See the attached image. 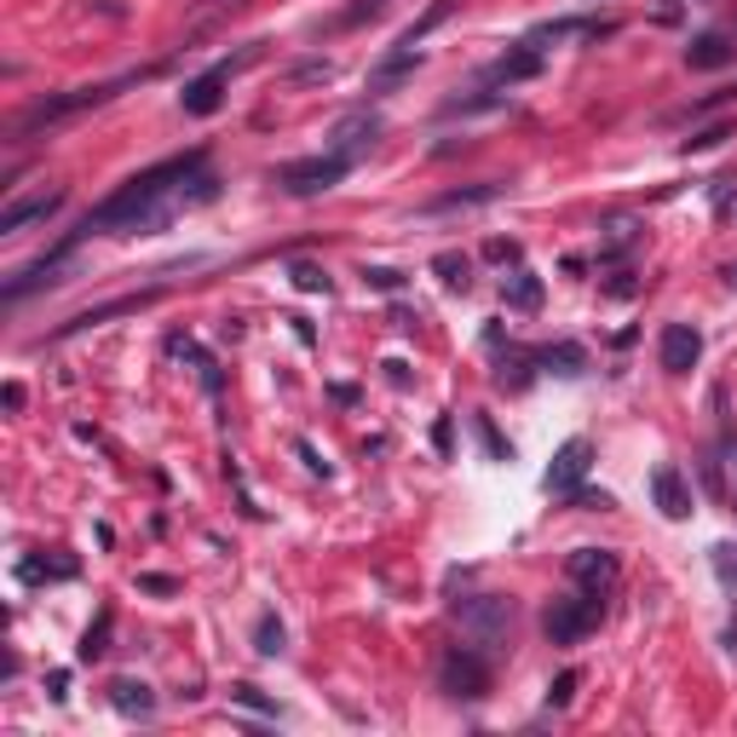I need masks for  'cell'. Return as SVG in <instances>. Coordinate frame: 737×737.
Wrapping results in <instances>:
<instances>
[{"label": "cell", "instance_id": "4dcf8cb0", "mask_svg": "<svg viewBox=\"0 0 737 737\" xmlns=\"http://www.w3.org/2000/svg\"><path fill=\"white\" fill-rule=\"evenodd\" d=\"M387 7H392V0H351V7L335 18V30H358V23H375Z\"/></svg>", "mask_w": 737, "mask_h": 737}, {"label": "cell", "instance_id": "83f0119b", "mask_svg": "<svg viewBox=\"0 0 737 737\" xmlns=\"http://www.w3.org/2000/svg\"><path fill=\"white\" fill-rule=\"evenodd\" d=\"M449 12H455V0H432V7H426V18H415V23H410V30H403L398 41H403V46H421V41H426L432 30H438V23H444Z\"/></svg>", "mask_w": 737, "mask_h": 737}, {"label": "cell", "instance_id": "f35d334b", "mask_svg": "<svg viewBox=\"0 0 737 737\" xmlns=\"http://www.w3.org/2000/svg\"><path fill=\"white\" fill-rule=\"evenodd\" d=\"M364 277H369V289H387V294H392V289H403V277H398V271H387V265H375V271H364Z\"/></svg>", "mask_w": 737, "mask_h": 737}, {"label": "cell", "instance_id": "44dd1931", "mask_svg": "<svg viewBox=\"0 0 737 737\" xmlns=\"http://www.w3.org/2000/svg\"><path fill=\"white\" fill-rule=\"evenodd\" d=\"M501 306H507V312H537V306H542V277L519 265V271L501 283Z\"/></svg>", "mask_w": 737, "mask_h": 737}, {"label": "cell", "instance_id": "cb8c5ba5", "mask_svg": "<svg viewBox=\"0 0 737 737\" xmlns=\"http://www.w3.org/2000/svg\"><path fill=\"white\" fill-rule=\"evenodd\" d=\"M513 98L507 93H467V98H449V105L438 110L444 121H455V116H485V110H507Z\"/></svg>", "mask_w": 737, "mask_h": 737}, {"label": "cell", "instance_id": "6da1fadb", "mask_svg": "<svg viewBox=\"0 0 737 737\" xmlns=\"http://www.w3.org/2000/svg\"><path fill=\"white\" fill-rule=\"evenodd\" d=\"M214 196H219V173L208 162V150H185V156H167L156 167L133 173L127 185H116L75 231H82V242H93V237H150V231H167L173 219L208 208Z\"/></svg>", "mask_w": 737, "mask_h": 737}, {"label": "cell", "instance_id": "ba28073f", "mask_svg": "<svg viewBox=\"0 0 737 737\" xmlns=\"http://www.w3.org/2000/svg\"><path fill=\"white\" fill-rule=\"evenodd\" d=\"M346 173H351V162H340L335 150H323V156H306V162H283L271 180L283 185L289 196H323V191H335Z\"/></svg>", "mask_w": 737, "mask_h": 737}, {"label": "cell", "instance_id": "9c48e42d", "mask_svg": "<svg viewBox=\"0 0 737 737\" xmlns=\"http://www.w3.org/2000/svg\"><path fill=\"white\" fill-rule=\"evenodd\" d=\"M565 576L576 582L582 594H611L617 588V576H622V559L611 553V548H576L571 559H565Z\"/></svg>", "mask_w": 737, "mask_h": 737}, {"label": "cell", "instance_id": "5b68a950", "mask_svg": "<svg viewBox=\"0 0 737 737\" xmlns=\"http://www.w3.org/2000/svg\"><path fill=\"white\" fill-rule=\"evenodd\" d=\"M599 622H605V599L599 594H565V599H553L542 611V633L553 646H582Z\"/></svg>", "mask_w": 737, "mask_h": 737}, {"label": "cell", "instance_id": "74e56055", "mask_svg": "<svg viewBox=\"0 0 737 737\" xmlns=\"http://www.w3.org/2000/svg\"><path fill=\"white\" fill-rule=\"evenodd\" d=\"M485 260H496V265L513 260V265H519V242H501V237H496V242H485Z\"/></svg>", "mask_w": 737, "mask_h": 737}, {"label": "cell", "instance_id": "f546056e", "mask_svg": "<svg viewBox=\"0 0 737 737\" xmlns=\"http://www.w3.org/2000/svg\"><path fill=\"white\" fill-rule=\"evenodd\" d=\"M708 565H715L720 588H726V594H737V548H731V542H715V548H708Z\"/></svg>", "mask_w": 737, "mask_h": 737}, {"label": "cell", "instance_id": "ffe728a7", "mask_svg": "<svg viewBox=\"0 0 737 737\" xmlns=\"http://www.w3.org/2000/svg\"><path fill=\"white\" fill-rule=\"evenodd\" d=\"M685 64L692 69H726V64H737V41L731 35H697L685 46Z\"/></svg>", "mask_w": 737, "mask_h": 737}, {"label": "cell", "instance_id": "277c9868", "mask_svg": "<svg viewBox=\"0 0 737 737\" xmlns=\"http://www.w3.org/2000/svg\"><path fill=\"white\" fill-rule=\"evenodd\" d=\"M490 657L485 646H449L444 651V663H438V692L455 697V703H478V697H490Z\"/></svg>", "mask_w": 737, "mask_h": 737}, {"label": "cell", "instance_id": "52a82bcc", "mask_svg": "<svg viewBox=\"0 0 737 737\" xmlns=\"http://www.w3.org/2000/svg\"><path fill=\"white\" fill-rule=\"evenodd\" d=\"M260 58V46H242L237 58H219L214 69H202L196 82H185V93H180V105H185V116H214L219 105H225V87L237 82V75Z\"/></svg>", "mask_w": 737, "mask_h": 737}, {"label": "cell", "instance_id": "e0dca14e", "mask_svg": "<svg viewBox=\"0 0 737 737\" xmlns=\"http://www.w3.org/2000/svg\"><path fill=\"white\" fill-rule=\"evenodd\" d=\"M617 23H605V18H553V23H537V30H530V41L537 46H553V41H599V35H611Z\"/></svg>", "mask_w": 737, "mask_h": 737}, {"label": "cell", "instance_id": "60d3db41", "mask_svg": "<svg viewBox=\"0 0 737 737\" xmlns=\"http://www.w3.org/2000/svg\"><path fill=\"white\" fill-rule=\"evenodd\" d=\"M46 697H53V703H64V697H69V674H64V669H58L53 680H46Z\"/></svg>", "mask_w": 737, "mask_h": 737}, {"label": "cell", "instance_id": "2e32d148", "mask_svg": "<svg viewBox=\"0 0 737 737\" xmlns=\"http://www.w3.org/2000/svg\"><path fill=\"white\" fill-rule=\"evenodd\" d=\"M651 501H657V513H663V519H685V513H692V485H685V473L680 467H657L651 473Z\"/></svg>", "mask_w": 737, "mask_h": 737}, {"label": "cell", "instance_id": "d590c367", "mask_svg": "<svg viewBox=\"0 0 737 737\" xmlns=\"http://www.w3.org/2000/svg\"><path fill=\"white\" fill-rule=\"evenodd\" d=\"M231 703H242V708H260V715H277V708L260 697V685H231Z\"/></svg>", "mask_w": 737, "mask_h": 737}, {"label": "cell", "instance_id": "d6986e66", "mask_svg": "<svg viewBox=\"0 0 737 737\" xmlns=\"http://www.w3.org/2000/svg\"><path fill=\"white\" fill-rule=\"evenodd\" d=\"M110 703H116V715H127V720H150V715H156V692H150L144 680H116Z\"/></svg>", "mask_w": 737, "mask_h": 737}, {"label": "cell", "instance_id": "7bdbcfd3", "mask_svg": "<svg viewBox=\"0 0 737 737\" xmlns=\"http://www.w3.org/2000/svg\"><path fill=\"white\" fill-rule=\"evenodd\" d=\"M300 462H306L312 473H328V462H317V449H312V444H300Z\"/></svg>", "mask_w": 737, "mask_h": 737}, {"label": "cell", "instance_id": "7402d4cb", "mask_svg": "<svg viewBox=\"0 0 737 737\" xmlns=\"http://www.w3.org/2000/svg\"><path fill=\"white\" fill-rule=\"evenodd\" d=\"M501 185H473V191H444L426 202V214H455V208H485V202H496Z\"/></svg>", "mask_w": 737, "mask_h": 737}, {"label": "cell", "instance_id": "8992f818", "mask_svg": "<svg viewBox=\"0 0 737 737\" xmlns=\"http://www.w3.org/2000/svg\"><path fill=\"white\" fill-rule=\"evenodd\" d=\"M75 253H82V231H69L53 253H41L35 265H23V271H12L7 277V289H0V300L7 306H18V300H30L35 289H53V283H64V271L75 265Z\"/></svg>", "mask_w": 737, "mask_h": 737}, {"label": "cell", "instance_id": "9a60e30c", "mask_svg": "<svg viewBox=\"0 0 737 737\" xmlns=\"http://www.w3.org/2000/svg\"><path fill=\"white\" fill-rule=\"evenodd\" d=\"M657 358H663L669 375H692L703 358V335L692 323H663V340H657Z\"/></svg>", "mask_w": 737, "mask_h": 737}, {"label": "cell", "instance_id": "ab89813d", "mask_svg": "<svg viewBox=\"0 0 737 737\" xmlns=\"http://www.w3.org/2000/svg\"><path fill=\"white\" fill-rule=\"evenodd\" d=\"M139 588H150V594H180V582H173V576H139Z\"/></svg>", "mask_w": 737, "mask_h": 737}, {"label": "cell", "instance_id": "1f68e13d", "mask_svg": "<svg viewBox=\"0 0 737 737\" xmlns=\"http://www.w3.org/2000/svg\"><path fill=\"white\" fill-rule=\"evenodd\" d=\"M731 133H737V121H715V127H697V133L685 139L680 150H685V156H692V150H715V144H726Z\"/></svg>", "mask_w": 737, "mask_h": 737}, {"label": "cell", "instance_id": "b9f144b4", "mask_svg": "<svg viewBox=\"0 0 737 737\" xmlns=\"http://www.w3.org/2000/svg\"><path fill=\"white\" fill-rule=\"evenodd\" d=\"M0 398H7V410H12V415L23 410V387H18V380H7V392H0Z\"/></svg>", "mask_w": 737, "mask_h": 737}, {"label": "cell", "instance_id": "8d00e7d4", "mask_svg": "<svg viewBox=\"0 0 737 737\" xmlns=\"http://www.w3.org/2000/svg\"><path fill=\"white\" fill-rule=\"evenodd\" d=\"M576 697V674H559L553 685H548V708H565Z\"/></svg>", "mask_w": 737, "mask_h": 737}, {"label": "cell", "instance_id": "603a6c76", "mask_svg": "<svg viewBox=\"0 0 737 737\" xmlns=\"http://www.w3.org/2000/svg\"><path fill=\"white\" fill-rule=\"evenodd\" d=\"M537 364L548 369V375H582V369H588V351H582V346H542L537 351Z\"/></svg>", "mask_w": 737, "mask_h": 737}, {"label": "cell", "instance_id": "836d02e7", "mask_svg": "<svg viewBox=\"0 0 737 737\" xmlns=\"http://www.w3.org/2000/svg\"><path fill=\"white\" fill-rule=\"evenodd\" d=\"M167 351H173V358H191L196 346L173 335V340H167ZM196 369H202V387H208V392H219V369H214V358H196Z\"/></svg>", "mask_w": 737, "mask_h": 737}, {"label": "cell", "instance_id": "484cf974", "mask_svg": "<svg viewBox=\"0 0 737 737\" xmlns=\"http://www.w3.org/2000/svg\"><path fill=\"white\" fill-rule=\"evenodd\" d=\"M18 576L23 582H69L75 576V559H23Z\"/></svg>", "mask_w": 737, "mask_h": 737}, {"label": "cell", "instance_id": "8fae6325", "mask_svg": "<svg viewBox=\"0 0 737 737\" xmlns=\"http://www.w3.org/2000/svg\"><path fill=\"white\" fill-rule=\"evenodd\" d=\"M542 64H548V46H537V41H513V46H507V53L485 69V82L490 87H507V93H513L519 82H537V75H542Z\"/></svg>", "mask_w": 737, "mask_h": 737}, {"label": "cell", "instance_id": "7a4b0ae2", "mask_svg": "<svg viewBox=\"0 0 737 737\" xmlns=\"http://www.w3.org/2000/svg\"><path fill=\"white\" fill-rule=\"evenodd\" d=\"M116 87H127V82H105V87H69V93H46V98H35L30 110H23L12 127H7V144H30L35 133H46V127H58V121H69V116H82V110H93V105H110L116 98Z\"/></svg>", "mask_w": 737, "mask_h": 737}, {"label": "cell", "instance_id": "ac0fdd59", "mask_svg": "<svg viewBox=\"0 0 737 737\" xmlns=\"http://www.w3.org/2000/svg\"><path fill=\"white\" fill-rule=\"evenodd\" d=\"M150 300H156V289L150 294H127V300H110V306H93V312H82V317H69L64 328H58V340H69V335H87V328H98V323H110V317H133V312H144Z\"/></svg>", "mask_w": 737, "mask_h": 737}, {"label": "cell", "instance_id": "4316f807", "mask_svg": "<svg viewBox=\"0 0 737 737\" xmlns=\"http://www.w3.org/2000/svg\"><path fill=\"white\" fill-rule=\"evenodd\" d=\"M283 646H289L283 622H277V611H265L260 622H253V651H260V657H283Z\"/></svg>", "mask_w": 737, "mask_h": 737}, {"label": "cell", "instance_id": "d6a6232c", "mask_svg": "<svg viewBox=\"0 0 737 737\" xmlns=\"http://www.w3.org/2000/svg\"><path fill=\"white\" fill-rule=\"evenodd\" d=\"M633 242H640L633 219H611V225H605V253H611V260H617V253H628Z\"/></svg>", "mask_w": 737, "mask_h": 737}, {"label": "cell", "instance_id": "5bb4252c", "mask_svg": "<svg viewBox=\"0 0 737 737\" xmlns=\"http://www.w3.org/2000/svg\"><path fill=\"white\" fill-rule=\"evenodd\" d=\"M588 455H594L588 438H571L565 449L553 455V467H548V490L565 496V501H576V496H582V478H588V467H594Z\"/></svg>", "mask_w": 737, "mask_h": 737}, {"label": "cell", "instance_id": "30bf717a", "mask_svg": "<svg viewBox=\"0 0 737 737\" xmlns=\"http://www.w3.org/2000/svg\"><path fill=\"white\" fill-rule=\"evenodd\" d=\"M375 144H380V116L375 110H351V116L335 121V133H328V150H335L340 162H351V167H358Z\"/></svg>", "mask_w": 737, "mask_h": 737}, {"label": "cell", "instance_id": "f1b7e54d", "mask_svg": "<svg viewBox=\"0 0 737 737\" xmlns=\"http://www.w3.org/2000/svg\"><path fill=\"white\" fill-rule=\"evenodd\" d=\"M110 628H116V611H98V622L82 633V663H98L110 651Z\"/></svg>", "mask_w": 737, "mask_h": 737}, {"label": "cell", "instance_id": "7c38bea8", "mask_svg": "<svg viewBox=\"0 0 737 737\" xmlns=\"http://www.w3.org/2000/svg\"><path fill=\"white\" fill-rule=\"evenodd\" d=\"M421 69V46H387V53H380L375 64H369V82H364V93L369 98H387V93H398L403 82H410V75Z\"/></svg>", "mask_w": 737, "mask_h": 737}, {"label": "cell", "instance_id": "3957f363", "mask_svg": "<svg viewBox=\"0 0 737 737\" xmlns=\"http://www.w3.org/2000/svg\"><path fill=\"white\" fill-rule=\"evenodd\" d=\"M455 622H462V633H467L473 646L501 651V646H507V633H513V599H501V594L455 599Z\"/></svg>", "mask_w": 737, "mask_h": 737}, {"label": "cell", "instance_id": "ee69618b", "mask_svg": "<svg viewBox=\"0 0 737 737\" xmlns=\"http://www.w3.org/2000/svg\"><path fill=\"white\" fill-rule=\"evenodd\" d=\"M720 277H726V283H731V289H737V265H726V271H720Z\"/></svg>", "mask_w": 737, "mask_h": 737}, {"label": "cell", "instance_id": "e575fe53", "mask_svg": "<svg viewBox=\"0 0 737 737\" xmlns=\"http://www.w3.org/2000/svg\"><path fill=\"white\" fill-rule=\"evenodd\" d=\"M294 289H306V294H328V271L312 265V260H294Z\"/></svg>", "mask_w": 737, "mask_h": 737}, {"label": "cell", "instance_id": "d4e9b609", "mask_svg": "<svg viewBox=\"0 0 737 737\" xmlns=\"http://www.w3.org/2000/svg\"><path fill=\"white\" fill-rule=\"evenodd\" d=\"M432 271H438L444 289H455V294L473 289V260H467V253H438V260H432Z\"/></svg>", "mask_w": 737, "mask_h": 737}, {"label": "cell", "instance_id": "4fadbf2b", "mask_svg": "<svg viewBox=\"0 0 737 737\" xmlns=\"http://www.w3.org/2000/svg\"><path fill=\"white\" fill-rule=\"evenodd\" d=\"M58 208H64V191H41V196L7 202V208H0V237H23V231H35V225H46Z\"/></svg>", "mask_w": 737, "mask_h": 737}]
</instances>
